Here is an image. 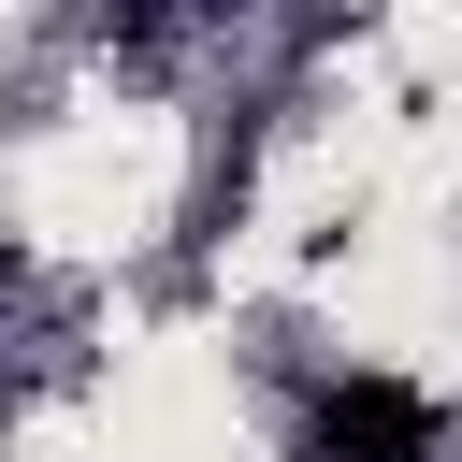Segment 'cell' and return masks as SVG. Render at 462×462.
<instances>
[{
  "instance_id": "obj_1",
  "label": "cell",
  "mask_w": 462,
  "mask_h": 462,
  "mask_svg": "<svg viewBox=\"0 0 462 462\" xmlns=\"http://www.w3.org/2000/svg\"><path fill=\"white\" fill-rule=\"evenodd\" d=\"M303 462H433V390H404V375H346V390H318Z\"/></svg>"
}]
</instances>
